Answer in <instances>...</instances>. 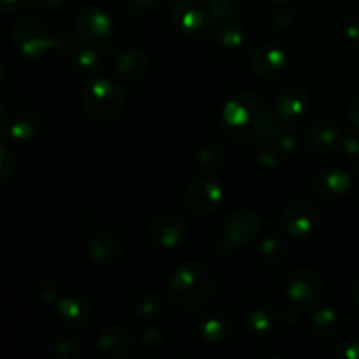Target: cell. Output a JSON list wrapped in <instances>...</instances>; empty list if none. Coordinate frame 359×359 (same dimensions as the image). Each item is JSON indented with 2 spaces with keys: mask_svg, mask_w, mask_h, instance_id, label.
<instances>
[{
  "mask_svg": "<svg viewBox=\"0 0 359 359\" xmlns=\"http://www.w3.org/2000/svg\"><path fill=\"white\" fill-rule=\"evenodd\" d=\"M223 128L230 139L251 142L263 139L273 128L272 107L255 91L235 93L223 107Z\"/></svg>",
  "mask_w": 359,
  "mask_h": 359,
  "instance_id": "6da1fadb",
  "label": "cell"
},
{
  "mask_svg": "<svg viewBox=\"0 0 359 359\" xmlns=\"http://www.w3.org/2000/svg\"><path fill=\"white\" fill-rule=\"evenodd\" d=\"M217 280L212 270L198 262L177 266L168 277L167 294L179 311H196L205 307L216 293Z\"/></svg>",
  "mask_w": 359,
  "mask_h": 359,
  "instance_id": "7a4b0ae2",
  "label": "cell"
},
{
  "mask_svg": "<svg viewBox=\"0 0 359 359\" xmlns=\"http://www.w3.org/2000/svg\"><path fill=\"white\" fill-rule=\"evenodd\" d=\"M83 112L91 121H114L125 111V93L111 79H97L83 91Z\"/></svg>",
  "mask_w": 359,
  "mask_h": 359,
  "instance_id": "3957f363",
  "label": "cell"
},
{
  "mask_svg": "<svg viewBox=\"0 0 359 359\" xmlns=\"http://www.w3.org/2000/svg\"><path fill=\"white\" fill-rule=\"evenodd\" d=\"M13 42L28 58H39L51 49L62 46V35H53L39 18L25 16L13 27Z\"/></svg>",
  "mask_w": 359,
  "mask_h": 359,
  "instance_id": "277c9868",
  "label": "cell"
},
{
  "mask_svg": "<svg viewBox=\"0 0 359 359\" xmlns=\"http://www.w3.org/2000/svg\"><path fill=\"white\" fill-rule=\"evenodd\" d=\"M259 230H262V219L255 210H235L224 223L223 237L217 242V251L224 256L233 255L237 249L244 248L249 242L255 241Z\"/></svg>",
  "mask_w": 359,
  "mask_h": 359,
  "instance_id": "5b68a950",
  "label": "cell"
},
{
  "mask_svg": "<svg viewBox=\"0 0 359 359\" xmlns=\"http://www.w3.org/2000/svg\"><path fill=\"white\" fill-rule=\"evenodd\" d=\"M186 207L195 216H209L223 202V186L212 177H198L186 188Z\"/></svg>",
  "mask_w": 359,
  "mask_h": 359,
  "instance_id": "8992f818",
  "label": "cell"
},
{
  "mask_svg": "<svg viewBox=\"0 0 359 359\" xmlns=\"http://www.w3.org/2000/svg\"><path fill=\"white\" fill-rule=\"evenodd\" d=\"M210 20L209 7L198 0H177L170 11V23L179 35L196 37L205 30Z\"/></svg>",
  "mask_w": 359,
  "mask_h": 359,
  "instance_id": "52a82bcc",
  "label": "cell"
},
{
  "mask_svg": "<svg viewBox=\"0 0 359 359\" xmlns=\"http://www.w3.org/2000/svg\"><path fill=\"white\" fill-rule=\"evenodd\" d=\"M77 35L88 46H102L112 34V20L102 7L86 6L76 14L74 20Z\"/></svg>",
  "mask_w": 359,
  "mask_h": 359,
  "instance_id": "ba28073f",
  "label": "cell"
},
{
  "mask_svg": "<svg viewBox=\"0 0 359 359\" xmlns=\"http://www.w3.org/2000/svg\"><path fill=\"white\" fill-rule=\"evenodd\" d=\"M323 291H325V284L314 270L298 269L297 272L291 273L287 280V298L302 311L319 304Z\"/></svg>",
  "mask_w": 359,
  "mask_h": 359,
  "instance_id": "9c48e42d",
  "label": "cell"
},
{
  "mask_svg": "<svg viewBox=\"0 0 359 359\" xmlns=\"http://www.w3.org/2000/svg\"><path fill=\"white\" fill-rule=\"evenodd\" d=\"M311 109V95L305 88L290 86L279 91L273 104V114L284 126H291L305 119Z\"/></svg>",
  "mask_w": 359,
  "mask_h": 359,
  "instance_id": "30bf717a",
  "label": "cell"
},
{
  "mask_svg": "<svg viewBox=\"0 0 359 359\" xmlns=\"http://www.w3.org/2000/svg\"><path fill=\"white\" fill-rule=\"evenodd\" d=\"M319 209L312 200L300 198L291 203L280 216V228L290 237L302 238L309 235L318 223Z\"/></svg>",
  "mask_w": 359,
  "mask_h": 359,
  "instance_id": "8fae6325",
  "label": "cell"
},
{
  "mask_svg": "<svg viewBox=\"0 0 359 359\" xmlns=\"http://www.w3.org/2000/svg\"><path fill=\"white\" fill-rule=\"evenodd\" d=\"M294 147H297V139L286 126L272 128L269 135L265 137L262 149L258 151L259 165L266 168L279 167L293 153Z\"/></svg>",
  "mask_w": 359,
  "mask_h": 359,
  "instance_id": "7c38bea8",
  "label": "cell"
},
{
  "mask_svg": "<svg viewBox=\"0 0 359 359\" xmlns=\"http://www.w3.org/2000/svg\"><path fill=\"white\" fill-rule=\"evenodd\" d=\"M188 231V223L177 214H165L156 217L149 226V238L161 249L177 248Z\"/></svg>",
  "mask_w": 359,
  "mask_h": 359,
  "instance_id": "4fadbf2b",
  "label": "cell"
},
{
  "mask_svg": "<svg viewBox=\"0 0 359 359\" xmlns=\"http://www.w3.org/2000/svg\"><path fill=\"white\" fill-rule=\"evenodd\" d=\"M125 252L126 244L114 231H100L88 242V255L95 263H100V265L119 262Z\"/></svg>",
  "mask_w": 359,
  "mask_h": 359,
  "instance_id": "5bb4252c",
  "label": "cell"
},
{
  "mask_svg": "<svg viewBox=\"0 0 359 359\" xmlns=\"http://www.w3.org/2000/svg\"><path fill=\"white\" fill-rule=\"evenodd\" d=\"M135 340L126 326L123 325H109L100 332L97 339V347L102 354L107 358L121 359L132 353Z\"/></svg>",
  "mask_w": 359,
  "mask_h": 359,
  "instance_id": "9a60e30c",
  "label": "cell"
},
{
  "mask_svg": "<svg viewBox=\"0 0 359 359\" xmlns=\"http://www.w3.org/2000/svg\"><path fill=\"white\" fill-rule=\"evenodd\" d=\"M231 332H233V323H231L230 316L223 314V312H210V314L203 316L200 319L198 326H196V333L198 339L202 340L205 346H223L230 340Z\"/></svg>",
  "mask_w": 359,
  "mask_h": 359,
  "instance_id": "2e32d148",
  "label": "cell"
},
{
  "mask_svg": "<svg viewBox=\"0 0 359 359\" xmlns=\"http://www.w3.org/2000/svg\"><path fill=\"white\" fill-rule=\"evenodd\" d=\"M287 65V56L284 49L277 46L265 44L259 46L251 55V67L263 79H272L277 74L283 72Z\"/></svg>",
  "mask_w": 359,
  "mask_h": 359,
  "instance_id": "e0dca14e",
  "label": "cell"
},
{
  "mask_svg": "<svg viewBox=\"0 0 359 359\" xmlns=\"http://www.w3.org/2000/svg\"><path fill=\"white\" fill-rule=\"evenodd\" d=\"M114 74L126 83H137L146 76L149 69V60L139 49H123L118 53L112 63Z\"/></svg>",
  "mask_w": 359,
  "mask_h": 359,
  "instance_id": "ac0fdd59",
  "label": "cell"
},
{
  "mask_svg": "<svg viewBox=\"0 0 359 359\" xmlns=\"http://www.w3.org/2000/svg\"><path fill=\"white\" fill-rule=\"evenodd\" d=\"M305 142L316 153H332L342 142V137H340V130L335 125L328 121H319L307 130Z\"/></svg>",
  "mask_w": 359,
  "mask_h": 359,
  "instance_id": "d6986e66",
  "label": "cell"
},
{
  "mask_svg": "<svg viewBox=\"0 0 359 359\" xmlns=\"http://www.w3.org/2000/svg\"><path fill=\"white\" fill-rule=\"evenodd\" d=\"M56 311H58L60 319L70 326H84L93 318V309H91L90 302L84 300L83 297H76V294L60 298L56 304Z\"/></svg>",
  "mask_w": 359,
  "mask_h": 359,
  "instance_id": "ffe728a7",
  "label": "cell"
},
{
  "mask_svg": "<svg viewBox=\"0 0 359 359\" xmlns=\"http://www.w3.org/2000/svg\"><path fill=\"white\" fill-rule=\"evenodd\" d=\"M351 175L342 168H328L319 174L316 186H318L319 193L325 195L326 198H339L344 196L351 189Z\"/></svg>",
  "mask_w": 359,
  "mask_h": 359,
  "instance_id": "44dd1931",
  "label": "cell"
},
{
  "mask_svg": "<svg viewBox=\"0 0 359 359\" xmlns=\"http://www.w3.org/2000/svg\"><path fill=\"white\" fill-rule=\"evenodd\" d=\"M39 130V116L32 111H21L13 118L9 125V137L16 142L30 140Z\"/></svg>",
  "mask_w": 359,
  "mask_h": 359,
  "instance_id": "7402d4cb",
  "label": "cell"
},
{
  "mask_svg": "<svg viewBox=\"0 0 359 359\" xmlns=\"http://www.w3.org/2000/svg\"><path fill=\"white\" fill-rule=\"evenodd\" d=\"M70 62L74 63V67H76L79 72L86 74V76H93V74H97L98 70H100V55L97 53V49H93L91 46H88V48H84V46H76V48L72 49V53L69 55Z\"/></svg>",
  "mask_w": 359,
  "mask_h": 359,
  "instance_id": "603a6c76",
  "label": "cell"
},
{
  "mask_svg": "<svg viewBox=\"0 0 359 359\" xmlns=\"http://www.w3.org/2000/svg\"><path fill=\"white\" fill-rule=\"evenodd\" d=\"M286 244L279 237H276V235L263 238L258 249L259 262L265 266H272V269L273 266H279L286 259Z\"/></svg>",
  "mask_w": 359,
  "mask_h": 359,
  "instance_id": "cb8c5ba5",
  "label": "cell"
},
{
  "mask_svg": "<svg viewBox=\"0 0 359 359\" xmlns=\"http://www.w3.org/2000/svg\"><path fill=\"white\" fill-rule=\"evenodd\" d=\"M214 37L223 48L237 49L244 44L245 34L244 28L237 21H226V23H217L214 28Z\"/></svg>",
  "mask_w": 359,
  "mask_h": 359,
  "instance_id": "d4e9b609",
  "label": "cell"
},
{
  "mask_svg": "<svg viewBox=\"0 0 359 359\" xmlns=\"http://www.w3.org/2000/svg\"><path fill=\"white\" fill-rule=\"evenodd\" d=\"M249 330H251L252 335L256 337H269L270 333L276 330L277 318L270 309L266 307H258L249 314L248 318Z\"/></svg>",
  "mask_w": 359,
  "mask_h": 359,
  "instance_id": "484cf974",
  "label": "cell"
},
{
  "mask_svg": "<svg viewBox=\"0 0 359 359\" xmlns=\"http://www.w3.org/2000/svg\"><path fill=\"white\" fill-rule=\"evenodd\" d=\"M312 332L319 337H333L340 328V319L332 309H319L312 314L311 319Z\"/></svg>",
  "mask_w": 359,
  "mask_h": 359,
  "instance_id": "4316f807",
  "label": "cell"
},
{
  "mask_svg": "<svg viewBox=\"0 0 359 359\" xmlns=\"http://www.w3.org/2000/svg\"><path fill=\"white\" fill-rule=\"evenodd\" d=\"M51 356L56 359H76L81 354L79 339L72 335H62L51 344Z\"/></svg>",
  "mask_w": 359,
  "mask_h": 359,
  "instance_id": "83f0119b",
  "label": "cell"
},
{
  "mask_svg": "<svg viewBox=\"0 0 359 359\" xmlns=\"http://www.w3.org/2000/svg\"><path fill=\"white\" fill-rule=\"evenodd\" d=\"M209 11L214 23H226L238 16V4L237 0H209Z\"/></svg>",
  "mask_w": 359,
  "mask_h": 359,
  "instance_id": "f1b7e54d",
  "label": "cell"
},
{
  "mask_svg": "<svg viewBox=\"0 0 359 359\" xmlns=\"http://www.w3.org/2000/svg\"><path fill=\"white\" fill-rule=\"evenodd\" d=\"M224 160V153L217 144H205L196 153V163L203 168V170H216L221 167Z\"/></svg>",
  "mask_w": 359,
  "mask_h": 359,
  "instance_id": "f546056e",
  "label": "cell"
},
{
  "mask_svg": "<svg viewBox=\"0 0 359 359\" xmlns=\"http://www.w3.org/2000/svg\"><path fill=\"white\" fill-rule=\"evenodd\" d=\"M35 294H37V300L42 302L46 305L58 304L60 294H58V284L51 279H44L37 284V290H35Z\"/></svg>",
  "mask_w": 359,
  "mask_h": 359,
  "instance_id": "4dcf8cb0",
  "label": "cell"
},
{
  "mask_svg": "<svg viewBox=\"0 0 359 359\" xmlns=\"http://www.w3.org/2000/svg\"><path fill=\"white\" fill-rule=\"evenodd\" d=\"M14 165H16V154L14 151L7 146L6 140H2L0 146V181L6 182L14 172Z\"/></svg>",
  "mask_w": 359,
  "mask_h": 359,
  "instance_id": "1f68e13d",
  "label": "cell"
},
{
  "mask_svg": "<svg viewBox=\"0 0 359 359\" xmlns=\"http://www.w3.org/2000/svg\"><path fill=\"white\" fill-rule=\"evenodd\" d=\"M140 342H142L144 349L156 351L165 344V335L160 328L151 326V328H146L142 332V335H140Z\"/></svg>",
  "mask_w": 359,
  "mask_h": 359,
  "instance_id": "d6a6232c",
  "label": "cell"
},
{
  "mask_svg": "<svg viewBox=\"0 0 359 359\" xmlns=\"http://www.w3.org/2000/svg\"><path fill=\"white\" fill-rule=\"evenodd\" d=\"M161 312V302L156 297H146L137 305V314L142 319H153Z\"/></svg>",
  "mask_w": 359,
  "mask_h": 359,
  "instance_id": "836d02e7",
  "label": "cell"
},
{
  "mask_svg": "<svg viewBox=\"0 0 359 359\" xmlns=\"http://www.w3.org/2000/svg\"><path fill=\"white\" fill-rule=\"evenodd\" d=\"M293 23H294V16L293 13L287 9L277 11L272 18V25L277 28V30H286V28H290Z\"/></svg>",
  "mask_w": 359,
  "mask_h": 359,
  "instance_id": "e575fe53",
  "label": "cell"
},
{
  "mask_svg": "<svg viewBox=\"0 0 359 359\" xmlns=\"http://www.w3.org/2000/svg\"><path fill=\"white\" fill-rule=\"evenodd\" d=\"M342 147L347 154H359V133H347L342 139Z\"/></svg>",
  "mask_w": 359,
  "mask_h": 359,
  "instance_id": "d590c367",
  "label": "cell"
},
{
  "mask_svg": "<svg viewBox=\"0 0 359 359\" xmlns=\"http://www.w3.org/2000/svg\"><path fill=\"white\" fill-rule=\"evenodd\" d=\"M337 356L344 359H359V344L358 342L342 344L340 349L337 351Z\"/></svg>",
  "mask_w": 359,
  "mask_h": 359,
  "instance_id": "8d00e7d4",
  "label": "cell"
},
{
  "mask_svg": "<svg viewBox=\"0 0 359 359\" xmlns=\"http://www.w3.org/2000/svg\"><path fill=\"white\" fill-rule=\"evenodd\" d=\"M300 307H297V305L291 304V307H286L283 311V316H280V319H283L286 325H293V323H298V319H300Z\"/></svg>",
  "mask_w": 359,
  "mask_h": 359,
  "instance_id": "74e56055",
  "label": "cell"
},
{
  "mask_svg": "<svg viewBox=\"0 0 359 359\" xmlns=\"http://www.w3.org/2000/svg\"><path fill=\"white\" fill-rule=\"evenodd\" d=\"M28 0H2L4 13H16L27 4Z\"/></svg>",
  "mask_w": 359,
  "mask_h": 359,
  "instance_id": "f35d334b",
  "label": "cell"
},
{
  "mask_svg": "<svg viewBox=\"0 0 359 359\" xmlns=\"http://www.w3.org/2000/svg\"><path fill=\"white\" fill-rule=\"evenodd\" d=\"M62 2L63 0H32V4L41 11H51L58 7Z\"/></svg>",
  "mask_w": 359,
  "mask_h": 359,
  "instance_id": "ab89813d",
  "label": "cell"
},
{
  "mask_svg": "<svg viewBox=\"0 0 359 359\" xmlns=\"http://www.w3.org/2000/svg\"><path fill=\"white\" fill-rule=\"evenodd\" d=\"M132 6L139 11H151L154 6H156L158 0H130Z\"/></svg>",
  "mask_w": 359,
  "mask_h": 359,
  "instance_id": "60d3db41",
  "label": "cell"
},
{
  "mask_svg": "<svg viewBox=\"0 0 359 359\" xmlns=\"http://www.w3.org/2000/svg\"><path fill=\"white\" fill-rule=\"evenodd\" d=\"M347 35H349L351 41L358 42L359 44V21H351L347 25Z\"/></svg>",
  "mask_w": 359,
  "mask_h": 359,
  "instance_id": "b9f144b4",
  "label": "cell"
},
{
  "mask_svg": "<svg viewBox=\"0 0 359 359\" xmlns=\"http://www.w3.org/2000/svg\"><path fill=\"white\" fill-rule=\"evenodd\" d=\"M349 118H351V121H353L354 125H356L359 128V100H356L353 105H351Z\"/></svg>",
  "mask_w": 359,
  "mask_h": 359,
  "instance_id": "7bdbcfd3",
  "label": "cell"
},
{
  "mask_svg": "<svg viewBox=\"0 0 359 359\" xmlns=\"http://www.w3.org/2000/svg\"><path fill=\"white\" fill-rule=\"evenodd\" d=\"M351 293H353L354 302H356V305L359 307V279H356V283L353 284V290H351Z\"/></svg>",
  "mask_w": 359,
  "mask_h": 359,
  "instance_id": "ee69618b",
  "label": "cell"
},
{
  "mask_svg": "<svg viewBox=\"0 0 359 359\" xmlns=\"http://www.w3.org/2000/svg\"><path fill=\"white\" fill-rule=\"evenodd\" d=\"M273 2H276V4H286V2H290V0H273Z\"/></svg>",
  "mask_w": 359,
  "mask_h": 359,
  "instance_id": "f6af8a7d",
  "label": "cell"
}]
</instances>
